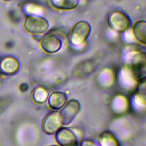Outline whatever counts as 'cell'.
<instances>
[{
    "label": "cell",
    "instance_id": "obj_1",
    "mask_svg": "<svg viewBox=\"0 0 146 146\" xmlns=\"http://www.w3.org/2000/svg\"><path fill=\"white\" fill-rule=\"evenodd\" d=\"M91 30L90 25L85 21H80L75 23L69 33L70 43L75 46L82 44L88 38Z\"/></svg>",
    "mask_w": 146,
    "mask_h": 146
},
{
    "label": "cell",
    "instance_id": "obj_2",
    "mask_svg": "<svg viewBox=\"0 0 146 146\" xmlns=\"http://www.w3.org/2000/svg\"><path fill=\"white\" fill-rule=\"evenodd\" d=\"M107 22L109 26L118 33L126 31L131 23L129 17L124 13L118 10L113 11L109 14Z\"/></svg>",
    "mask_w": 146,
    "mask_h": 146
},
{
    "label": "cell",
    "instance_id": "obj_3",
    "mask_svg": "<svg viewBox=\"0 0 146 146\" xmlns=\"http://www.w3.org/2000/svg\"><path fill=\"white\" fill-rule=\"evenodd\" d=\"M23 27L25 31L33 34H41L46 32L49 23L44 18L38 15L27 16L24 21Z\"/></svg>",
    "mask_w": 146,
    "mask_h": 146
},
{
    "label": "cell",
    "instance_id": "obj_4",
    "mask_svg": "<svg viewBox=\"0 0 146 146\" xmlns=\"http://www.w3.org/2000/svg\"><path fill=\"white\" fill-rule=\"evenodd\" d=\"M63 125V121L59 112L53 111L48 113L42 123L43 131L48 135L56 133Z\"/></svg>",
    "mask_w": 146,
    "mask_h": 146
},
{
    "label": "cell",
    "instance_id": "obj_5",
    "mask_svg": "<svg viewBox=\"0 0 146 146\" xmlns=\"http://www.w3.org/2000/svg\"><path fill=\"white\" fill-rule=\"evenodd\" d=\"M80 110V104L78 100L71 99L64 106L59 112L63 121V125H68L71 123Z\"/></svg>",
    "mask_w": 146,
    "mask_h": 146
},
{
    "label": "cell",
    "instance_id": "obj_6",
    "mask_svg": "<svg viewBox=\"0 0 146 146\" xmlns=\"http://www.w3.org/2000/svg\"><path fill=\"white\" fill-rule=\"evenodd\" d=\"M145 55L140 52L136 54L132 60L131 70L134 78L138 81H143L145 78Z\"/></svg>",
    "mask_w": 146,
    "mask_h": 146
},
{
    "label": "cell",
    "instance_id": "obj_7",
    "mask_svg": "<svg viewBox=\"0 0 146 146\" xmlns=\"http://www.w3.org/2000/svg\"><path fill=\"white\" fill-rule=\"evenodd\" d=\"M40 47L47 53L53 54L58 52L62 47L60 39L55 34H47L40 40Z\"/></svg>",
    "mask_w": 146,
    "mask_h": 146
},
{
    "label": "cell",
    "instance_id": "obj_8",
    "mask_svg": "<svg viewBox=\"0 0 146 146\" xmlns=\"http://www.w3.org/2000/svg\"><path fill=\"white\" fill-rule=\"evenodd\" d=\"M56 141L60 146H77L78 139L74 132L68 128H60L55 136Z\"/></svg>",
    "mask_w": 146,
    "mask_h": 146
},
{
    "label": "cell",
    "instance_id": "obj_9",
    "mask_svg": "<svg viewBox=\"0 0 146 146\" xmlns=\"http://www.w3.org/2000/svg\"><path fill=\"white\" fill-rule=\"evenodd\" d=\"M67 102V96L65 93L60 91L52 92L48 96L49 107L54 110H60Z\"/></svg>",
    "mask_w": 146,
    "mask_h": 146
},
{
    "label": "cell",
    "instance_id": "obj_10",
    "mask_svg": "<svg viewBox=\"0 0 146 146\" xmlns=\"http://www.w3.org/2000/svg\"><path fill=\"white\" fill-rule=\"evenodd\" d=\"M19 67L18 60L12 56H7L3 58L0 63V68L2 72L6 75L15 74Z\"/></svg>",
    "mask_w": 146,
    "mask_h": 146
},
{
    "label": "cell",
    "instance_id": "obj_11",
    "mask_svg": "<svg viewBox=\"0 0 146 146\" xmlns=\"http://www.w3.org/2000/svg\"><path fill=\"white\" fill-rule=\"evenodd\" d=\"M132 31L136 39L140 43H146V22L143 20L136 21L132 26Z\"/></svg>",
    "mask_w": 146,
    "mask_h": 146
},
{
    "label": "cell",
    "instance_id": "obj_12",
    "mask_svg": "<svg viewBox=\"0 0 146 146\" xmlns=\"http://www.w3.org/2000/svg\"><path fill=\"white\" fill-rule=\"evenodd\" d=\"M50 3L55 9L62 10H70L78 6L79 0H50Z\"/></svg>",
    "mask_w": 146,
    "mask_h": 146
},
{
    "label": "cell",
    "instance_id": "obj_13",
    "mask_svg": "<svg viewBox=\"0 0 146 146\" xmlns=\"http://www.w3.org/2000/svg\"><path fill=\"white\" fill-rule=\"evenodd\" d=\"M99 143L100 146H119L115 135L109 131H104L100 134Z\"/></svg>",
    "mask_w": 146,
    "mask_h": 146
},
{
    "label": "cell",
    "instance_id": "obj_14",
    "mask_svg": "<svg viewBox=\"0 0 146 146\" xmlns=\"http://www.w3.org/2000/svg\"><path fill=\"white\" fill-rule=\"evenodd\" d=\"M48 97L47 91L42 86L35 87L31 92L33 100L38 104L44 103Z\"/></svg>",
    "mask_w": 146,
    "mask_h": 146
},
{
    "label": "cell",
    "instance_id": "obj_15",
    "mask_svg": "<svg viewBox=\"0 0 146 146\" xmlns=\"http://www.w3.org/2000/svg\"><path fill=\"white\" fill-rule=\"evenodd\" d=\"M80 146H98L97 144H96L94 142L91 140H86L82 141L80 144Z\"/></svg>",
    "mask_w": 146,
    "mask_h": 146
},
{
    "label": "cell",
    "instance_id": "obj_16",
    "mask_svg": "<svg viewBox=\"0 0 146 146\" xmlns=\"http://www.w3.org/2000/svg\"><path fill=\"white\" fill-rule=\"evenodd\" d=\"M3 1H5V2H9V1H11V0H3Z\"/></svg>",
    "mask_w": 146,
    "mask_h": 146
},
{
    "label": "cell",
    "instance_id": "obj_17",
    "mask_svg": "<svg viewBox=\"0 0 146 146\" xmlns=\"http://www.w3.org/2000/svg\"><path fill=\"white\" fill-rule=\"evenodd\" d=\"M51 146H57V145H51Z\"/></svg>",
    "mask_w": 146,
    "mask_h": 146
}]
</instances>
